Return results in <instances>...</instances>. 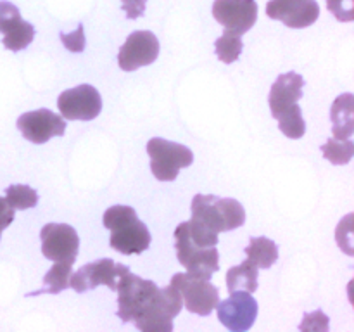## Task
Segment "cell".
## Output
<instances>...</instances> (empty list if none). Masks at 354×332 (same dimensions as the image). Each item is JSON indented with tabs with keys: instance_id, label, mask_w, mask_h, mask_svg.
<instances>
[{
	"instance_id": "obj_1",
	"label": "cell",
	"mask_w": 354,
	"mask_h": 332,
	"mask_svg": "<svg viewBox=\"0 0 354 332\" xmlns=\"http://www.w3.org/2000/svg\"><path fill=\"white\" fill-rule=\"evenodd\" d=\"M102 221L111 230V248L121 255H140L151 246V232L138 220L133 208L123 204L111 206Z\"/></svg>"
},
{
	"instance_id": "obj_2",
	"label": "cell",
	"mask_w": 354,
	"mask_h": 332,
	"mask_svg": "<svg viewBox=\"0 0 354 332\" xmlns=\"http://www.w3.org/2000/svg\"><path fill=\"white\" fill-rule=\"evenodd\" d=\"M192 220L220 234L242 227L245 221V211L239 201L230 197L197 194L192 199Z\"/></svg>"
},
{
	"instance_id": "obj_3",
	"label": "cell",
	"mask_w": 354,
	"mask_h": 332,
	"mask_svg": "<svg viewBox=\"0 0 354 332\" xmlns=\"http://www.w3.org/2000/svg\"><path fill=\"white\" fill-rule=\"evenodd\" d=\"M118 268H120V273H118L120 282H116L118 317L124 324H130L151 303L159 287L152 280H145L131 273L128 266L118 265Z\"/></svg>"
},
{
	"instance_id": "obj_4",
	"label": "cell",
	"mask_w": 354,
	"mask_h": 332,
	"mask_svg": "<svg viewBox=\"0 0 354 332\" xmlns=\"http://www.w3.org/2000/svg\"><path fill=\"white\" fill-rule=\"evenodd\" d=\"M182 294L173 284L156 290L151 303L133 320L140 331H173V318L182 311Z\"/></svg>"
},
{
	"instance_id": "obj_5",
	"label": "cell",
	"mask_w": 354,
	"mask_h": 332,
	"mask_svg": "<svg viewBox=\"0 0 354 332\" xmlns=\"http://www.w3.org/2000/svg\"><path fill=\"white\" fill-rule=\"evenodd\" d=\"M147 154L151 156L152 175L161 182H173L180 169L194 163V152L187 145L154 137L147 144Z\"/></svg>"
},
{
	"instance_id": "obj_6",
	"label": "cell",
	"mask_w": 354,
	"mask_h": 332,
	"mask_svg": "<svg viewBox=\"0 0 354 332\" xmlns=\"http://www.w3.org/2000/svg\"><path fill=\"white\" fill-rule=\"evenodd\" d=\"M175 241L176 256H178L180 265L187 268V273L199 277V279L211 280L213 273L220 268V263H218L220 255H218L216 246L206 248V246L197 244L185 234L180 225L175 230Z\"/></svg>"
},
{
	"instance_id": "obj_7",
	"label": "cell",
	"mask_w": 354,
	"mask_h": 332,
	"mask_svg": "<svg viewBox=\"0 0 354 332\" xmlns=\"http://www.w3.org/2000/svg\"><path fill=\"white\" fill-rule=\"evenodd\" d=\"M171 284L182 294V301L190 313L207 317L220 303V293L209 280L199 279L190 273H176Z\"/></svg>"
},
{
	"instance_id": "obj_8",
	"label": "cell",
	"mask_w": 354,
	"mask_h": 332,
	"mask_svg": "<svg viewBox=\"0 0 354 332\" xmlns=\"http://www.w3.org/2000/svg\"><path fill=\"white\" fill-rule=\"evenodd\" d=\"M57 107L66 120L92 121L102 111V97L95 86L78 85L59 95Z\"/></svg>"
},
{
	"instance_id": "obj_9",
	"label": "cell",
	"mask_w": 354,
	"mask_h": 332,
	"mask_svg": "<svg viewBox=\"0 0 354 332\" xmlns=\"http://www.w3.org/2000/svg\"><path fill=\"white\" fill-rule=\"evenodd\" d=\"M41 252L50 261L75 265L78 256L80 239L75 228L66 223H47L40 232Z\"/></svg>"
},
{
	"instance_id": "obj_10",
	"label": "cell",
	"mask_w": 354,
	"mask_h": 332,
	"mask_svg": "<svg viewBox=\"0 0 354 332\" xmlns=\"http://www.w3.org/2000/svg\"><path fill=\"white\" fill-rule=\"evenodd\" d=\"M218 318L228 331H249L258 317V303L251 293L234 290L230 297L218 303Z\"/></svg>"
},
{
	"instance_id": "obj_11",
	"label": "cell",
	"mask_w": 354,
	"mask_h": 332,
	"mask_svg": "<svg viewBox=\"0 0 354 332\" xmlns=\"http://www.w3.org/2000/svg\"><path fill=\"white\" fill-rule=\"evenodd\" d=\"M17 128L26 140L33 142V144H45L50 138L64 135L66 123L61 114H55L54 111L41 107V109L30 111V113L19 116Z\"/></svg>"
},
{
	"instance_id": "obj_12",
	"label": "cell",
	"mask_w": 354,
	"mask_h": 332,
	"mask_svg": "<svg viewBox=\"0 0 354 332\" xmlns=\"http://www.w3.org/2000/svg\"><path fill=\"white\" fill-rule=\"evenodd\" d=\"M159 40L152 31H133L118 54V64L123 71H135L158 59Z\"/></svg>"
},
{
	"instance_id": "obj_13",
	"label": "cell",
	"mask_w": 354,
	"mask_h": 332,
	"mask_svg": "<svg viewBox=\"0 0 354 332\" xmlns=\"http://www.w3.org/2000/svg\"><path fill=\"white\" fill-rule=\"evenodd\" d=\"M213 16L225 30L242 37L258 19V3L254 0H214Z\"/></svg>"
},
{
	"instance_id": "obj_14",
	"label": "cell",
	"mask_w": 354,
	"mask_h": 332,
	"mask_svg": "<svg viewBox=\"0 0 354 332\" xmlns=\"http://www.w3.org/2000/svg\"><path fill=\"white\" fill-rule=\"evenodd\" d=\"M268 17L282 21L289 28H308L320 16L317 0H270L266 6Z\"/></svg>"
},
{
	"instance_id": "obj_15",
	"label": "cell",
	"mask_w": 354,
	"mask_h": 332,
	"mask_svg": "<svg viewBox=\"0 0 354 332\" xmlns=\"http://www.w3.org/2000/svg\"><path fill=\"white\" fill-rule=\"evenodd\" d=\"M0 33L3 35V47L19 52L26 48L35 38V28L21 17L19 9L10 2H0Z\"/></svg>"
},
{
	"instance_id": "obj_16",
	"label": "cell",
	"mask_w": 354,
	"mask_h": 332,
	"mask_svg": "<svg viewBox=\"0 0 354 332\" xmlns=\"http://www.w3.org/2000/svg\"><path fill=\"white\" fill-rule=\"evenodd\" d=\"M118 273H120V268H118V265L113 259H97V261L82 266L78 272L71 273L69 286L76 293H85V290L95 289L97 286H107L109 289L116 290Z\"/></svg>"
},
{
	"instance_id": "obj_17",
	"label": "cell",
	"mask_w": 354,
	"mask_h": 332,
	"mask_svg": "<svg viewBox=\"0 0 354 332\" xmlns=\"http://www.w3.org/2000/svg\"><path fill=\"white\" fill-rule=\"evenodd\" d=\"M303 86L304 78L297 73L290 71L286 75H280L277 82L272 85L270 90V109H272V116L279 118L286 111H289L297 100L303 97Z\"/></svg>"
},
{
	"instance_id": "obj_18",
	"label": "cell",
	"mask_w": 354,
	"mask_h": 332,
	"mask_svg": "<svg viewBox=\"0 0 354 332\" xmlns=\"http://www.w3.org/2000/svg\"><path fill=\"white\" fill-rule=\"evenodd\" d=\"M332 133L335 138H351L354 133V99L353 93H342L332 104Z\"/></svg>"
},
{
	"instance_id": "obj_19",
	"label": "cell",
	"mask_w": 354,
	"mask_h": 332,
	"mask_svg": "<svg viewBox=\"0 0 354 332\" xmlns=\"http://www.w3.org/2000/svg\"><path fill=\"white\" fill-rule=\"evenodd\" d=\"M245 256L256 268H270L279 259V248L268 237H252L245 248Z\"/></svg>"
},
{
	"instance_id": "obj_20",
	"label": "cell",
	"mask_w": 354,
	"mask_h": 332,
	"mask_svg": "<svg viewBox=\"0 0 354 332\" xmlns=\"http://www.w3.org/2000/svg\"><path fill=\"white\" fill-rule=\"evenodd\" d=\"M227 287L230 293L234 290H245L256 293L258 290V268L251 261H244L242 265L234 266L227 273Z\"/></svg>"
},
{
	"instance_id": "obj_21",
	"label": "cell",
	"mask_w": 354,
	"mask_h": 332,
	"mask_svg": "<svg viewBox=\"0 0 354 332\" xmlns=\"http://www.w3.org/2000/svg\"><path fill=\"white\" fill-rule=\"evenodd\" d=\"M73 273V265L71 263H62V261H54V266L47 272V275L44 277V286L37 293H31V296L35 294H59L61 290H64L69 286V279H71Z\"/></svg>"
},
{
	"instance_id": "obj_22",
	"label": "cell",
	"mask_w": 354,
	"mask_h": 332,
	"mask_svg": "<svg viewBox=\"0 0 354 332\" xmlns=\"http://www.w3.org/2000/svg\"><path fill=\"white\" fill-rule=\"evenodd\" d=\"M324 156L332 165H348L354 156V142L351 138H335L330 137L327 144L322 145Z\"/></svg>"
},
{
	"instance_id": "obj_23",
	"label": "cell",
	"mask_w": 354,
	"mask_h": 332,
	"mask_svg": "<svg viewBox=\"0 0 354 332\" xmlns=\"http://www.w3.org/2000/svg\"><path fill=\"white\" fill-rule=\"evenodd\" d=\"M277 120H279L280 131H282L286 137L297 140V138L304 137V133H306V123H304L303 114H301V107L297 106V104H294L289 111L280 114Z\"/></svg>"
},
{
	"instance_id": "obj_24",
	"label": "cell",
	"mask_w": 354,
	"mask_h": 332,
	"mask_svg": "<svg viewBox=\"0 0 354 332\" xmlns=\"http://www.w3.org/2000/svg\"><path fill=\"white\" fill-rule=\"evenodd\" d=\"M214 47H216L218 59H220L221 62H225V64H232V62H235L239 57H241V52H242L241 35L225 30V33L216 40Z\"/></svg>"
},
{
	"instance_id": "obj_25",
	"label": "cell",
	"mask_w": 354,
	"mask_h": 332,
	"mask_svg": "<svg viewBox=\"0 0 354 332\" xmlns=\"http://www.w3.org/2000/svg\"><path fill=\"white\" fill-rule=\"evenodd\" d=\"M6 201L9 206L16 210H30L38 203V194L28 185H10L6 190Z\"/></svg>"
},
{
	"instance_id": "obj_26",
	"label": "cell",
	"mask_w": 354,
	"mask_h": 332,
	"mask_svg": "<svg viewBox=\"0 0 354 332\" xmlns=\"http://www.w3.org/2000/svg\"><path fill=\"white\" fill-rule=\"evenodd\" d=\"M327 7L337 21L351 23L354 19V0H327Z\"/></svg>"
},
{
	"instance_id": "obj_27",
	"label": "cell",
	"mask_w": 354,
	"mask_h": 332,
	"mask_svg": "<svg viewBox=\"0 0 354 332\" xmlns=\"http://www.w3.org/2000/svg\"><path fill=\"white\" fill-rule=\"evenodd\" d=\"M301 331H328V317L322 310H317L315 313L304 315V320L301 324Z\"/></svg>"
},
{
	"instance_id": "obj_28",
	"label": "cell",
	"mask_w": 354,
	"mask_h": 332,
	"mask_svg": "<svg viewBox=\"0 0 354 332\" xmlns=\"http://www.w3.org/2000/svg\"><path fill=\"white\" fill-rule=\"evenodd\" d=\"M61 42L68 50L71 52H83L85 50V31H83V26L80 24L73 33H61Z\"/></svg>"
},
{
	"instance_id": "obj_29",
	"label": "cell",
	"mask_w": 354,
	"mask_h": 332,
	"mask_svg": "<svg viewBox=\"0 0 354 332\" xmlns=\"http://www.w3.org/2000/svg\"><path fill=\"white\" fill-rule=\"evenodd\" d=\"M145 6H147V0H121V7L127 12L128 19H138L144 16Z\"/></svg>"
},
{
	"instance_id": "obj_30",
	"label": "cell",
	"mask_w": 354,
	"mask_h": 332,
	"mask_svg": "<svg viewBox=\"0 0 354 332\" xmlns=\"http://www.w3.org/2000/svg\"><path fill=\"white\" fill-rule=\"evenodd\" d=\"M14 221V210L9 206L6 197H0V235Z\"/></svg>"
}]
</instances>
